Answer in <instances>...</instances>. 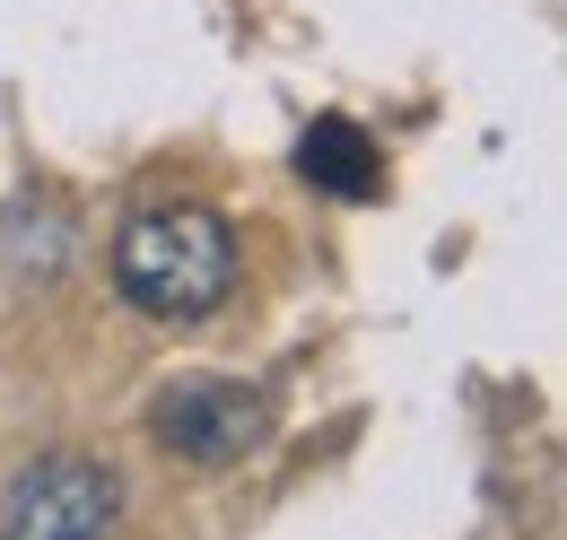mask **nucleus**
<instances>
[{
    "instance_id": "1",
    "label": "nucleus",
    "mask_w": 567,
    "mask_h": 540,
    "mask_svg": "<svg viewBox=\"0 0 567 540\" xmlns=\"http://www.w3.org/2000/svg\"><path fill=\"white\" fill-rule=\"evenodd\" d=\"M114 288L148 323H202L236 297V236L210 201H141L114 227Z\"/></svg>"
},
{
    "instance_id": "3",
    "label": "nucleus",
    "mask_w": 567,
    "mask_h": 540,
    "mask_svg": "<svg viewBox=\"0 0 567 540\" xmlns=\"http://www.w3.org/2000/svg\"><path fill=\"white\" fill-rule=\"evenodd\" d=\"M262 393L254 384H236V375H175L157 402H148V427H157V445L166 454H184V463H202V471H227V463H245L254 445H262Z\"/></svg>"
},
{
    "instance_id": "4",
    "label": "nucleus",
    "mask_w": 567,
    "mask_h": 540,
    "mask_svg": "<svg viewBox=\"0 0 567 540\" xmlns=\"http://www.w3.org/2000/svg\"><path fill=\"white\" fill-rule=\"evenodd\" d=\"M297 175L315 193H341V201H367L375 193V139L358 132L350 114H315L306 139H297Z\"/></svg>"
},
{
    "instance_id": "2",
    "label": "nucleus",
    "mask_w": 567,
    "mask_h": 540,
    "mask_svg": "<svg viewBox=\"0 0 567 540\" xmlns=\"http://www.w3.org/2000/svg\"><path fill=\"white\" fill-rule=\"evenodd\" d=\"M123 479L87 454H35L0 488V540H114Z\"/></svg>"
}]
</instances>
